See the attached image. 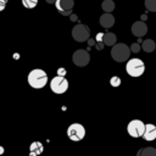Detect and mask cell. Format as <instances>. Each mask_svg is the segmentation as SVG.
I'll list each match as a JSON object with an SVG mask.
<instances>
[{
	"instance_id": "cell-22",
	"label": "cell",
	"mask_w": 156,
	"mask_h": 156,
	"mask_svg": "<svg viewBox=\"0 0 156 156\" xmlns=\"http://www.w3.org/2000/svg\"><path fill=\"white\" fill-rule=\"evenodd\" d=\"M6 2H7V0H0V11H2L5 9Z\"/></svg>"
},
{
	"instance_id": "cell-9",
	"label": "cell",
	"mask_w": 156,
	"mask_h": 156,
	"mask_svg": "<svg viewBox=\"0 0 156 156\" xmlns=\"http://www.w3.org/2000/svg\"><path fill=\"white\" fill-rule=\"evenodd\" d=\"M55 6H56L57 11L61 15L69 16L72 13V9L74 6V1L73 0H56L55 1Z\"/></svg>"
},
{
	"instance_id": "cell-20",
	"label": "cell",
	"mask_w": 156,
	"mask_h": 156,
	"mask_svg": "<svg viewBox=\"0 0 156 156\" xmlns=\"http://www.w3.org/2000/svg\"><path fill=\"white\" fill-rule=\"evenodd\" d=\"M110 84L112 85V87H119V84H121V78L119 77H117V76H113L111 79H110Z\"/></svg>"
},
{
	"instance_id": "cell-23",
	"label": "cell",
	"mask_w": 156,
	"mask_h": 156,
	"mask_svg": "<svg viewBox=\"0 0 156 156\" xmlns=\"http://www.w3.org/2000/svg\"><path fill=\"white\" fill-rule=\"evenodd\" d=\"M102 33H98V35H96V41H102Z\"/></svg>"
},
{
	"instance_id": "cell-21",
	"label": "cell",
	"mask_w": 156,
	"mask_h": 156,
	"mask_svg": "<svg viewBox=\"0 0 156 156\" xmlns=\"http://www.w3.org/2000/svg\"><path fill=\"white\" fill-rule=\"evenodd\" d=\"M129 49H130L132 52H138V51L140 50V45H139L138 43H134V44H132V46H130Z\"/></svg>"
},
{
	"instance_id": "cell-7",
	"label": "cell",
	"mask_w": 156,
	"mask_h": 156,
	"mask_svg": "<svg viewBox=\"0 0 156 156\" xmlns=\"http://www.w3.org/2000/svg\"><path fill=\"white\" fill-rule=\"evenodd\" d=\"M145 129V123L141 122L140 119H133L128 123L127 126V132L132 138H140L143 136Z\"/></svg>"
},
{
	"instance_id": "cell-1",
	"label": "cell",
	"mask_w": 156,
	"mask_h": 156,
	"mask_svg": "<svg viewBox=\"0 0 156 156\" xmlns=\"http://www.w3.org/2000/svg\"><path fill=\"white\" fill-rule=\"evenodd\" d=\"M46 83H48V74L43 69L35 68V69L29 72V74H28V84L32 88L41 89V88L45 87Z\"/></svg>"
},
{
	"instance_id": "cell-11",
	"label": "cell",
	"mask_w": 156,
	"mask_h": 156,
	"mask_svg": "<svg viewBox=\"0 0 156 156\" xmlns=\"http://www.w3.org/2000/svg\"><path fill=\"white\" fill-rule=\"evenodd\" d=\"M143 138L146 140V141H151V140H155L156 139V126L155 124H145V129H144V133H143Z\"/></svg>"
},
{
	"instance_id": "cell-2",
	"label": "cell",
	"mask_w": 156,
	"mask_h": 156,
	"mask_svg": "<svg viewBox=\"0 0 156 156\" xmlns=\"http://www.w3.org/2000/svg\"><path fill=\"white\" fill-rule=\"evenodd\" d=\"M130 55V49L128 45L119 43V44H115L112 45L111 49V56L116 62H124L129 58Z\"/></svg>"
},
{
	"instance_id": "cell-19",
	"label": "cell",
	"mask_w": 156,
	"mask_h": 156,
	"mask_svg": "<svg viewBox=\"0 0 156 156\" xmlns=\"http://www.w3.org/2000/svg\"><path fill=\"white\" fill-rule=\"evenodd\" d=\"M145 7L151 12H156V0H145Z\"/></svg>"
},
{
	"instance_id": "cell-10",
	"label": "cell",
	"mask_w": 156,
	"mask_h": 156,
	"mask_svg": "<svg viewBox=\"0 0 156 156\" xmlns=\"http://www.w3.org/2000/svg\"><path fill=\"white\" fill-rule=\"evenodd\" d=\"M132 33L135 35V37H138V38H141V37H144L145 34H146V32H147V26L143 22V21H136V22H134L133 24H132Z\"/></svg>"
},
{
	"instance_id": "cell-15",
	"label": "cell",
	"mask_w": 156,
	"mask_h": 156,
	"mask_svg": "<svg viewBox=\"0 0 156 156\" xmlns=\"http://www.w3.org/2000/svg\"><path fill=\"white\" fill-rule=\"evenodd\" d=\"M141 48H143V50L145 52H152L155 50V48H156V44H155V41L152 39H146V40L143 41Z\"/></svg>"
},
{
	"instance_id": "cell-17",
	"label": "cell",
	"mask_w": 156,
	"mask_h": 156,
	"mask_svg": "<svg viewBox=\"0 0 156 156\" xmlns=\"http://www.w3.org/2000/svg\"><path fill=\"white\" fill-rule=\"evenodd\" d=\"M140 156H156V149L155 147H145L140 151Z\"/></svg>"
},
{
	"instance_id": "cell-6",
	"label": "cell",
	"mask_w": 156,
	"mask_h": 156,
	"mask_svg": "<svg viewBox=\"0 0 156 156\" xmlns=\"http://www.w3.org/2000/svg\"><path fill=\"white\" fill-rule=\"evenodd\" d=\"M67 135L73 141H79L85 136V128L80 123H72L67 128Z\"/></svg>"
},
{
	"instance_id": "cell-5",
	"label": "cell",
	"mask_w": 156,
	"mask_h": 156,
	"mask_svg": "<svg viewBox=\"0 0 156 156\" xmlns=\"http://www.w3.org/2000/svg\"><path fill=\"white\" fill-rule=\"evenodd\" d=\"M50 88L55 94H63L68 89V82L65 76H56L50 82Z\"/></svg>"
},
{
	"instance_id": "cell-25",
	"label": "cell",
	"mask_w": 156,
	"mask_h": 156,
	"mask_svg": "<svg viewBox=\"0 0 156 156\" xmlns=\"http://www.w3.org/2000/svg\"><path fill=\"white\" fill-rule=\"evenodd\" d=\"M88 43H89L90 46H91V45H95V40H94V39H88Z\"/></svg>"
},
{
	"instance_id": "cell-14",
	"label": "cell",
	"mask_w": 156,
	"mask_h": 156,
	"mask_svg": "<svg viewBox=\"0 0 156 156\" xmlns=\"http://www.w3.org/2000/svg\"><path fill=\"white\" fill-rule=\"evenodd\" d=\"M116 41H117V38H116V35L113 33H105L104 37H102V43L105 45H107V46L115 45Z\"/></svg>"
},
{
	"instance_id": "cell-24",
	"label": "cell",
	"mask_w": 156,
	"mask_h": 156,
	"mask_svg": "<svg viewBox=\"0 0 156 156\" xmlns=\"http://www.w3.org/2000/svg\"><path fill=\"white\" fill-rule=\"evenodd\" d=\"M57 72H58V76H65V74H66V71H65L63 68H60Z\"/></svg>"
},
{
	"instance_id": "cell-8",
	"label": "cell",
	"mask_w": 156,
	"mask_h": 156,
	"mask_svg": "<svg viewBox=\"0 0 156 156\" xmlns=\"http://www.w3.org/2000/svg\"><path fill=\"white\" fill-rule=\"evenodd\" d=\"M72 61L76 66L78 67H84L89 63L90 61V55L87 50H83V49H79V50H76L72 55Z\"/></svg>"
},
{
	"instance_id": "cell-13",
	"label": "cell",
	"mask_w": 156,
	"mask_h": 156,
	"mask_svg": "<svg viewBox=\"0 0 156 156\" xmlns=\"http://www.w3.org/2000/svg\"><path fill=\"white\" fill-rule=\"evenodd\" d=\"M44 150V146L39 141H34L30 144V147H29V151H30V156H38L43 152Z\"/></svg>"
},
{
	"instance_id": "cell-12",
	"label": "cell",
	"mask_w": 156,
	"mask_h": 156,
	"mask_svg": "<svg viewBox=\"0 0 156 156\" xmlns=\"http://www.w3.org/2000/svg\"><path fill=\"white\" fill-rule=\"evenodd\" d=\"M113 24H115V17L110 12H105L104 15H101L100 26H102L104 28H111Z\"/></svg>"
},
{
	"instance_id": "cell-18",
	"label": "cell",
	"mask_w": 156,
	"mask_h": 156,
	"mask_svg": "<svg viewBox=\"0 0 156 156\" xmlns=\"http://www.w3.org/2000/svg\"><path fill=\"white\" fill-rule=\"evenodd\" d=\"M22 5L26 9H34L38 5V0H22Z\"/></svg>"
},
{
	"instance_id": "cell-3",
	"label": "cell",
	"mask_w": 156,
	"mask_h": 156,
	"mask_svg": "<svg viewBox=\"0 0 156 156\" xmlns=\"http://www.w3.org/2000/svg\"><path fill=\"white\" fill-rule=\"evenodd\" d=\"M126 71L130 77H140L145 72V63L140 58H130L127 61L126 65Z\"/></svg>"
},
{
	"instance_id": "cell-27",
	"label": "cell",
	"mask_w": 156,
	"mask_h": 156,
	"mask_svg": "<svg viewBox=\"0 0 156 156\" xmlns=\"http://www.w3.org/2000/svg\"><path fill=\"white\" fill-rule=\"evenodd\" d=\"M71 20H72V21H76V20H77V16H74V15L71 13Z\"/></svg>"
},
{
	"instance_id": "cell-28",
	"label": "cell",
	"mask_w": 156,
	"mask_h": 156,
	"mask_svg": "<svg viewBox=\"0 0 156 156\" xmlns=\"http://www.w3.org/2000/svg\"><path fill=\"white\" fill-rule=\"evenodd\" d=\"M45 1H46L48 4H55V1H56V0H45Z\"/></svg>"
},
{
	"instance_id": "cell-16",
	"label": "cell",
	"mask_w": 156,
	"mask_h": 156,
	"mask_svg": "<svg viewBox=\"0 0 156 156\" xmlns=\"http://www.w3.org/2000/svg\"><path fill=\"white\" fill-rule=\"evenodd\" d=\"M101 7L105 12H111L115 10V2L112 0H104L101 4Z\"/></svg>"
},
{
	"instance_id": "cell-4",
	"label": "cell",
	"mask_w": 156,
	"mask_h": 156,
	"mask_svg": "<svg viewBox=\"0 0 156 156\" xmlns=\"http://www.w3.org/2000/svg\"><path fill=\"white\" fill-rule=\"evenodd\" d=\"M72 37L78 43H83V41H87L90 37V30L89 28L83 24V23H79V24H76L72 29Z\"/></svg>"
},
{
	"instance_id": "cell-26",
	"label": "cell",
	"mask_w": 156,
	"mask_h": 156,
	"mask_svg": "<svg viewBox=\"0 0 156 156\" xmlns=\"http://www.w3.org/2000/svg\"><path fill=\"white\" fill-rule=\"evenodd\" d=\"M102 46H104V45H102V43H101V41H99V43L96 44V48H98L99 50H101V49H102Z\"/></svg>"
},
{
	"instance_id": "cell-29",
	"label": "cell",
	"mask_w": 156,
	"mask_h": 156,
	"mask_svg": "<svg viewBox=\"0 0 156 156\" xmlns=\"http://www.w3.org/2000/svg\"><path fill=\"white\" fill-rule=\"evenodd\" d=\"M155 50H156V48H155Z\"/></svg>"
}]
</instances>
